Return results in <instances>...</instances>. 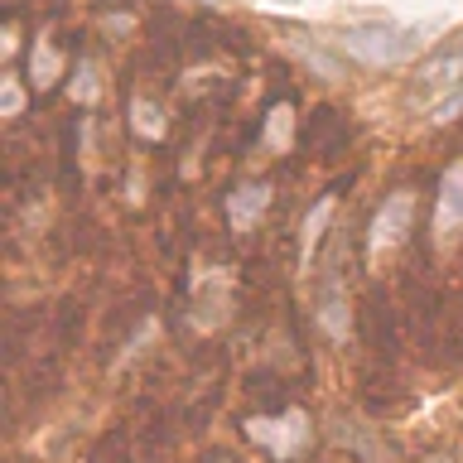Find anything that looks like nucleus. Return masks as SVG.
<instances>
[{"instance_id": "nucleus-1", "label": "nucleus", "mask_w": 463, "mask_h": 463, "mask_svg": "<svg viewBox=\"0 0 463 463\" xmlns=\"http://www.w3.org/2000/svg\"><path fill=\"white\" fill-rule=\"evenodd\" d=\"M338 49L347 58H357L362 68H401L405 58L425 53V29L391 24V20H362L338 34Z\"/></svg>"}, {"instance_id": "nucleus-2", "label": "nucleus", "mask_w": 463, "mask_h": 463, "mask_svg": "<svg viewBox=\"0 0 463 463\" xmlns=\"http://www.w3.org/2000/svg\"><path fill=\"white\" fill-rule=\"evenodd\" d=\"M454 87H463V29L434 43L415 72V97H425V101H439Z\"/></svg>"}, {"instance_id": "nucleus-3", "label": "nucleus", "mask_w": 463, "mask_h": 463, "mask_svg": "<svg viewBox=\"0 0 463 463\" xmlns=\"http://www.w3.org/2000/svg\"><path fill=\"white\" fill-rule=\"evenodd\" d=\"M415 188H396V194H386L382 198V208L372 213V227H367V251L372 256H386V251H396V246L411 237V227H415Z\"/></svg>"}, {"instance_id": "nucleus-4", "label": "nucleus", "mask_w": 463, "mask_h": 463, "mask_svg": "<svg viewBox=\"0 0 463 463\" xmlns=\"http://www.w3.org/2000/svg\"><path fill=\"white\" fill-rule=\"evenodd\" d=\"M256 444H266L275 458H295L304 444H309V415L304 411H285L280 420H251L246 425Z\"/></svg>"}, {"instance_id": "nucleus-5", "label": "nucleus", "mask_w": 463, "mask_h": 463, "mask_svg": "<svg viewBox=\"0 0 463 463\" xmlns=\"http://www.w3.org/2000/svg\"><path fill=\"white\" fill-rule=\"evenodd\" d=\"M270 198H275V184L270 179H241V184H232V194H227V222H232V232H251L260 217L270 213Z\"/></svg>"}, {"instance_id": "nucleus-6", "label": "nucleus", "mask_w": 463, "mask_h": 463, "mask_svg": "<svg viewBox=\"0 0 463 463\" xmlns=\"http://www.w3.org/2000/svg\"><path fill=\"white\" fill-rule=\"evenodd\" d=\"M463 232V159L444 169L439 179V198H434V237L439 241H454Z\"/></svg>"}, {"instance_id": "nucleus-7", "label": "nucleus", "mask_w": 463, "mask_h": 463, "mask_svg": "<svg viewBox=\"0 0 463 463\" xmlns=\"http://www.w3.org/2000/svg\"><path fill=\"white\" fill-rule=\"evenodd\" d=\"M314 318H318V328L328 333L333 343H343L347 338V324H353V309H347V289L338 275H324V285H318V299H314Z\"/></svg>"}, {"instance_id": "nucleus-8", "label": "nucleus", "mask_w": 463, "mask_h": 463, "mask_svg": "<svg viewBox=\"0 0 463 463\" xmlns=\"http://www.w3.org/2000/svg\"><path fill=\"white\" fill-rule=\"evenodd\" d=\"M333 208H338V198H333V194H324V198H318L309 213H304V227H299V270H309V266H314V251H318V241L328 237Z\"/></svg>"}, {"instance_id": "nucleus-9", "label": "nucleus", "mask_w": 463, "mask_h": 463, "mask_svg": "<svg viewBox=\"0 0 463 463\" xmlns=\"http://www.w3.org/2000/svg\"><path fill=\"white\" fill-rule=\"evenodd\" d=\"M58 78H63V53H58V43L49 34H34V43H29V82L39 92H49Z\"/></svg>"}, {"instance_id": "nucleus-10", "label": "nucleus", "mask_w": 463, "mask_h": 463, "mask_svg": "<svg viewBox=\"0 0 463 463\" xmlns=\"http://www.w3.org/2000/svg\"><path fill=\"white\" fill-rule=\"evenodd\" d=\"M289 145H295V107H289V101H275L266 111V150L285 155Z\"/></svg>"}, {"instance_id": "nucleus-11", "label": "nucleus", "mask_w": 463, "mask_h": 463, "mask_svg": "<svg viewBox=\"0 0 463 463\" xmlns=\"http://www.w3.org/2000/svg\"><path fill=\"white\" fill-rule=\"evenodd\" d=\"M130 130H136L140 140H159L165 136V107L150 97H136L130 101Z\"/></svg>"}, {"instance_id": "nucleus-12", "label": "nucleus", "mask_w": 463, "mask_h": 463, "mask_svg": "<svg viewBox=\"0 0 463 463\" xmlns=\"http://www.w3.org/2000/svg\"><path fill=\"white\" fill-rule=\"evenodd\" d=\"M289 43H295V49H299V58H304V63H309V68L318 72V78H333V82L343 78V63H338L333 53H324V49H318V43H314L309 34H299V29H289Z\"/></svg>"}, {"instance_id": "nucleus-13", "label": "nucleus", "mask_w": 463, "mask_h": 463, "mask_svg": "<svg viewBox=\"0 0 463 463\" xmlns=\"http://www.w3.org/2000/svg\"><path fill=\"white\" fill-rule=\"evenodd\" d=\"M97 92H101V82H97V63H92V58H82V63H78V78H72V101L92 107Z\"/></svg>"}, {"instance_id": "nucleus-14", "label": "nucleus", "mask_w": 463, "mask_h": 463, "mask_svg": "<svg viewBox=\"0 0 463 463\" xmlns=\"http://www.w3.org/2000/svg\"><path fill=\"white\" fill-rule=\"evenodd\" d=\"M20 111H24V92L14 82V72H5L0 78V116H20Z\"/></svg>"}, {"instance_id": "nucleus-15", "label": "nucleus", "mask_w": 463, "mask_h": 463, "mask_svg": "<svg viewBox=\"0 0 463 463\" xmlns=\"http://www.w3.org/2000/svg\"><path fill=\"white\" fill-rule=\"evenodd\" d=\"M454 116H463V87H454L439 101H430V121H454Z\"/></svg>"}, {"instance_id": "nucleus-16", "label": "nucleus", "mask_w": 463, "mask_h": 463, "mask_svg": "<svg viewBox=\"0 0 463 463\" xmlns=\"http://www.w3.org/2000/svg\"><path fill=\"white\" fill-rule=\"evenodd\" d=\"M208 463H237V458H222V454H217V458H208Z\"/></svg>"}, {"instance_id": "nucleus-17", "label": "nucleus", "mask_w": 463, "mask_h": 463, "mask_svg": "<svg viewBox=\"0 0 463 463\" xmlns=\"http://www.w3.org/2000/svg\"><path fill=\"white\" fill-rule=\"evenodd\" d=\"M425 463H449V458H444V454H434V458H425Z\"/></svg>"}, {"instance_id": "nucleus-18", "label": "nucleus", "mask_w": 463, "mask_h": 463, "mask_svg": "<svg viewBox=\"0 0 463 463\" xmlns=\"http://www.w3.org/2000/svg\"><path fill=\"white\" fill-rule=\"evenodd\" d=\"M203 5H213V0H203Z\"/></svg>"}]
</instances>
